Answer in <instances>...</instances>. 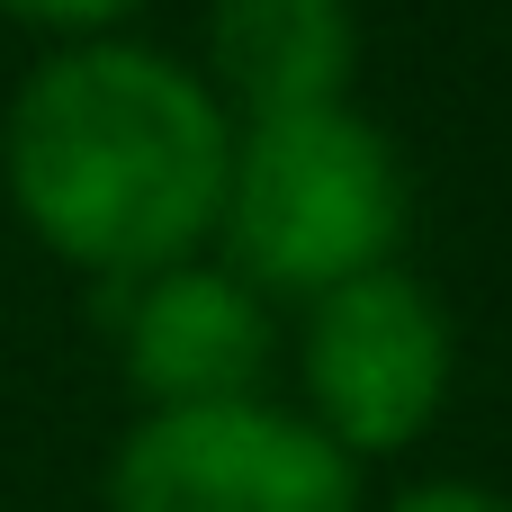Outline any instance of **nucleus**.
Here are the masks:
<instances>
[{
    "instance_id": "f257e3e1",
    "label": "nucleus",
    "mask_w": 512,
    "mask_h": 512,
    "mask_svg": "<svg viewBox=\"0 0 512 512\" xmlns=\"http://www.w3.org/2000/svg\"><path fill=\"white\" fill-rule=\"evenodd\" d=\"M234 117L144 36L45 45L0 108V198L36 252L126 288L216 243Z\"/></svg>"
},
{
    "instance_id": "f03ea898",
    "label": "nucleus",
    "mask_w": 512,
    "mask_h": 512,
    "mask_svg": "<svg viewBox=\"0 0 512 512\" xmlns=\"http://www.w3.org/2000/svg\"><path fill=\"white\" fill-rule=\"evenodd\" d=\"M405 162L378 117L351 99L297 108V117H243L216 207V261L261 297H324L342 279H369L405 243Z\"/></svg>"
},
{
    "instance_id": "7ed1b4c3",
    "label": "nucleus",
    "mask_w": 512,
    "mask_h": 512,
    "mask_svg": "<svg viewBox=\"0 0 512 512\" xmlns=\"http://www.w3.org/2000/svg\"><path fill=\"white\" fill-rule=\"evenodd\" d=\"M459 387V324L414 270L342 279L297 324V414L360 468L414 450Z\"/></svg>"
},
{
    "instance_id": "20e7f679",
    "label": "nucleus",
    "mask_w": 512,
    "mask_h": 512,
    "mask_svg": "<svg viewBox=\"0 0 512 512\" xmlns=\"http://www.w3.org/2000/svg\"><path fill=\"white\" fill-rule=\"evenodd\" d=\"M108 512H369L360 468L270 396L135 414L99 477Z\"/></svg>"
},
{
    "instance_id": "39448f33",
    "label": "nucleus",
    "mask_w": 512,
    "mask_h": 512,
    "mask_svg": "<svg viewBox=\"0 0 512 512\" xmlns=\"http://www.w3.org/2000/svg\"><path fill=\"white\" fill-rule=\"evenodd\" d=\"M99 297H108L117 369H126V387L144 396V414L261 396L270 351H279V324H270V297L243 288L225 261L198 252V261H171V270H153V279L99 288Z\"/></svg>"
},
{
    "instance_id": "423d86ee",
    "label": "nucleus",
    "mask_w": 512,
    "mask_h": 512,
    "mask_svg": "<svg viewBox=\"0 0 512 512\" xmlns=\"http://www.w3.org/2000/svg\"><path fill=\"white\" fill-rule=\"evenodd\" d=\"M360 72V9L351 0H207V63L198 81L225 117H297L351 99Z\"/></svg>"
},
{
    "instance_id": "0eeeda50",
    "label": "nucleus",
    "mask_w": 512,
    "mask_h": 512,
    "mask_svg": "<svg viewBox=\"0 0 512 512\" xmlns=\"http://www.w3.org/2000/svg\"><path fill=\"white\" fill-rule=\"evenodd\" d=\"M153 9V0H0V18H18L27 36H54V45H90V36H126V18Z\"/></svg>"
},
{
    "instance_id": "6e6552de",
    "label": "nucleus",
    "mask_w": 512,
    "mask_h": 512,
    "mask_svg": "<svg viewBox=\"0 0 512 512\" xmlns=\"http://www.w3.org/2000/svg\"><path fill=\"white\" fill-rule=\"evenodd\" d=\"M378 512H512V495L477 486V477H423V486H396Z\"/></svg>"
}]
</instances>
